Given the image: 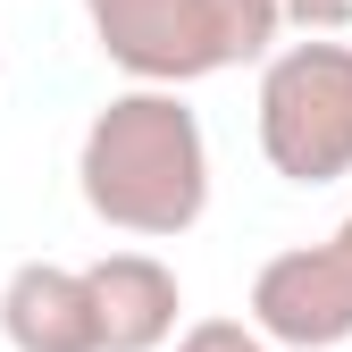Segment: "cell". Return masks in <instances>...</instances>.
<instances>
[{
    "mask_svg": "<svg viewBox=\"0 0 352 352\" xmlns=\"http://www.w3.org/2000/svg\"><path fill=\"white\" fill-rule=\"evenodd\" d=\"M76 193L109 235L176 243L210 210V135L176 84H126L84 118Z\"/></svg>",
    "mask_w": 352,
    "mask_h": 352,
    "instance_id": "obj_1",
    "label": "cell"
},
{
    "mask_svg": "<svg viewBox=\"0 0 352 352\" xmlns=\"http://www.w3.org/2000/svg\"><path fill=\"white\" fill-rule=\"evenodd\" d=\"M101 59L126 84H201L227 67H260L285 42L277 0H84Z\"/></svg>",
    "mask_w": 352,
    "mask_h": 352,
    "instance_id": "obj_2",
    "label": "cell"
},
{
    "mask_svg": "<svg viewBox=\"0 0 352 352\" xmlns=\"http://www.w3.org/2000/svg\"><path fill=\"white\" fill-rule=\"evenodd\" d=\"M252 135L285 185H336L352 176V42L302 34L260 59Z\"/></svg>",
    "mask_w": 352,
    "mask_h": 352,
    "instance_id": "obj_3",
    "label": "cell"
},
{
    "mask_svg": "<svg viewBox=\"0 0 352 352\" xmlns=\"http://www.w3.org/2000/svg\"><path fill=\"white\" fill-rule=\"evenodd\" d=\"M252 319L269 327L285 352H336L352 344V210L327 243H294L260 260L252 277Z\"/></svg>",
    "mask_w": 352,
    "mask_h": 352,
    "instance_id": "obj_4",
    "label": "cell"
},
{
    "mask_svg": "<svg viewBox=\"0 0 352 352\" xmlns=\"http://www.w3.org/2000/svg\"><path fill=\"white\" fill-rule=\"evenodd\" d=\"M84 285H93L101 352H168L176 344L185 285L160 252H101V260H84Z\"/></svg>",
    "mask_w": 352,
    "mask_h": 352,
    "instance_id": "obj_5",
    "label": "cell"
},
{
    "mask_svg": "<svg viewBox=\"0 0 352 352\" xmlns=\"http://www.w3.org/2000/svg\"><path fill=\"white\" fill-rule=\"evenodd\" d=\"M0 336L17 352H101L93 285L67 260H17L0 277Z\"/></svg>",
    "mask_w": 352,
    "mask_h": 352,
    "instance_id": "obj_6",
    "label": "cell"
},
{
    "mask_svg": "<svg viewBox=\"0 0 352 352\" xmlns=\"http://www.w3.org/2000/svg\"><path fill=\"white\" fill-rule=\"evenodd\" d=\"M168 352H285L260 319H193V327H176Z\"/></svg>",
    "mask_w": 352,
    "mask_h": 352,
    "instance_id": "obj_7",
    "label": "cell"
},
{
    "mask_svg": "<svg viewBox=\"0 0 352 352\" xmlns=\"http://www.w3.org/2000/svg\"><path fill=\"white\" fill-rule=\"evenodd\" d=\"M294 34H344L352 25V0H277Z\"/></svg>",
    "mask_w": 352,
    "mask_h": 352,
    "instance_id": "obj_8",
    "label": "cell"
}]
</instances>
